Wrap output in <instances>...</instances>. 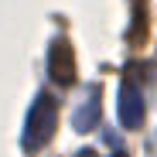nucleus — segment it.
Returning a JSON list of instances; mask_svg holds the SVG:
<instances>
[{"label":"nucleus","mask_w":157,"mask_h":157,"mask_svg":"<svg viewBox=\"0 0 157 157\" xmlns=\"http://www.w3.org/2000/svg\"><path fill=\"white\" fill-rule=\"evenodd\" d=\"M48 72L58 86H72L75 82V51L68 38H55L48 48Z\"/></svg>","instance_id":"nucleus-2"},{"label":"nucleus","mask_w":157,"mask_h":157,"mask_svg":"<svg viewBox=\"0 0 157 157\" xmlns=\"http://www.w3.org/2000/svg\"><path fill=\"white\" fill-rule=\"evenodd\" d=\"M130 41L133 44H144L147 41V7L137 4V14H133V31H130Z\"/></svg>","instance_id":"nucleus-5"},{"label":"nucleus","mask_w":157,"mask_h":157,"mask_svg":"<svg viewBox=\"0 0 157 157\" xmlns=\"http://www.w3.org/2000/svg\"><path fill=\"white\" fill-rule=\"evenodd\" d=\"M120 123L126 130L144 126V96L137 92L133 82H123V89H120Z\"/></svg>","instance_id":"nucleus-3"},{"label":"nucleus","mask_w":157,"mask_h":157,"mask_svg":"<svg viewBox=\"0 0 157 157\" xmlns=\"http://www.w3.org/2000/svg\"><path fill=\"white\" fill-rule=\"evenodd\" d=\"M92 126H99V89H92L89 99H86V106L75 113V130L78 133H89Z\"/></svg>","instance_id":"nucleus-4"},{"label":"nucleus","mask_w":157,"mask_h":157,"mask_svg":"<svg viewBox=\"0 0 157 157\" xmlns=\"http://www.w3.org/2000/svg\"><path fill=\"white\" fill-rule=\"evenodd\" d=\"M55 126H58V102H55V96L41 92L34 99L28 120H24V137H21L24 150H41L51 137H55Z\"/></svg>","instance_id":"nucleus-1"},{"label":"nucleus","mask_w":157,"mask_h":157,"mask_svg":"<svg viewBox=\"0 0 157 157\" xmlns=\"http://www.w3.org/2000/svg\"><path fill=\"white\" fill-rule=\"evenodd\" d=\"M116 157H123V154H116Z\"/></svg>","instance_id":"nucleus-6"}]
</instances>
